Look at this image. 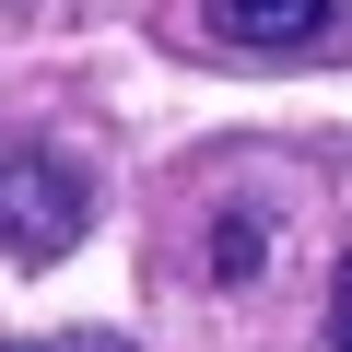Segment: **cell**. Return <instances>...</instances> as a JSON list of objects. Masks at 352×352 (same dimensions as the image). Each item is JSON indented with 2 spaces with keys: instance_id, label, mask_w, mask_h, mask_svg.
<instances>
[{
  "instance_id": "5",
  "label": "cell",
  "mask_w": 352,
  "mask_h": 352,
  "mask_svg": "<svg viewBox=\"0 0 352 352\" xmlns=\"http://www.w3.org/2000/svg\"><path fill=\"white\" fill-rule=\"evenodd\" d=\"M329 340L352 352V258H340V294H329Z\"/></svg>"
},
{
  "instance_id": "1",
  "label": "cell",
  "mask_w": 352,
  "mask_h": 352,
  "mask_svg": "<svg viewBox=\"0 0 352 352\" xmlns=\"http://www.w3.org/2000/svg\"><path fill=\"white\" fill-rule=\"evenodd\" d=\"M82 235H94V176L59 141H36V129H0V258L47 270Z\"/></svg>"
},
{
  "instance_id": "2",
  "label": "cell",
  "mask_w": 352,
  "mask_h": 352,
  "mask_svg": "<svg viewBox=\"0 0 352 352\" xmlns=\"http://www.w3.org/2000/svg\"><path fill=\"white\" fill-rule=\"evenodd\" d=\"M188 24L223 59H317L352 36V0H188Z\"/></svg>"
},
{
  "instance_id": "4",
  "label": "cell",
  "mask_w": 352,
  "mask_h": 352,
  "mask_svg": "<svg viewBox=\"0 0 352 352\" xmlns=\"http://www.w3.org/2000/svg\"><path fill=\"white\" fill-rule=\"evenodd\" d=\"M0 352H141V340H118V329H71V340H0Z\"/></svg>"
},
{
  "instance_id": "3",
  "label": "cell",
  "mask_w": 352,
  "mask_h": 352,
  "mask_svg": "<svg viewBox=\"0 0 352 352\" xmlns=\"http://www.w3.org/2000/svg\"><path fill=\"white\" fill-rule=\"evenodd\" d=\"M270 235H282V212H258V200H247V212H223V235H212V282H223V294H247V282H258V258H270Z\"/></svg>"
}]
</instances>
